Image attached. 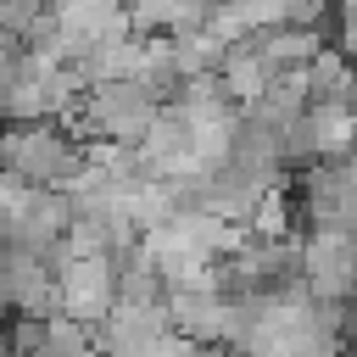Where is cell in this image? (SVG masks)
I'll list each match as a JSON object with an SVG mask.
<instances>
[{
	"label": "cell",
	"mask_w": 357,
	"mask_h": 357,
	"mask_svg": "<svg viewBox=\"0 0 357 357\" xmlns=\"http://www.w3.org/2000/svg\"><path fill=\"white\" fill-rule=\"evenodd\" d=\"M240 22H245V33H257V28H273V22H284V6L279 0H223Z\"/></svg>",
	"instance_id": "obj_15"
},
{
	"label": "cell",
	"mask_w": 357,
	"mask_h": 357,
	"mask_svg": "<svg viewBox=\"0 0 357 357\" xmlns=\"http://www.w3.org/2000/svg\"><path fill=\"white\" fill-rule=\"evenodd\" d=\"M162 100L139 84V78H112V84H89V95L78 100V112L67 117V128L89 134V139H117V145H139L156 123Z\"/></svg>",
	"instance_id": "obj_2"
},
{
	"label": "cell",
	"mask_w": 357,
	"mask_h": 357,
	"mask_svg": "<svg viewBox=\"0 0 357 357\" xmlns=\"http://www.w3.org/2000/svg\"><path fill=\"white\" fill-rule=\"evenodd\" d=\"M340 39H346V56H357V11H346V28H340Z\"/></svg>",
	"instance_id": "obj_16"
},
{
	"label": "cell",
	"mask_w": 357,
	"mask_h": 357,
	"mask_svg": "<svg viewBox=\"0 0 357 357\" xmlns=\"http://www.w3.org/2000/svg\"><path fill=\"white\" fill-rule=\"evenodd\" d=\"M301 279L324 301H346L357 290V229H312L301 245Z\"/></svg>",
	"instance_id": "obj_5"
},
{
	"label": "cell",
	"mask_w": 357,
	"mask_h": 357,
	"mask_svg": "<svg viewBox=\"0 0 357 357\" xmlns=\"http://www.w3.org/2000/svg\"><path fill=\"white\" fill-rule=\"evenodd\" d=\"M6 251H11V245H6V240H0V268H6Z\"/></svg>",
	"instance_id": "obj_17"
},
{
	"label": "cell",
	"mask_w": 357,
	"mask_h": 357,
	"mask_svg": "<svg viewBox=\"0 0 357 357\" xmlns=\"http://www.w3.org/2000/svg\"><path fill=\"white\" fill-rule=\"evenodd\" d=\"M73 223V195L67 190H45V184H28L17 212L0 223V240L6 245H22V251H50Z\"/></svg>",
	"instance_id": "obj_6"
},
{
	"label": "cell",
	"mask_w": 357,
	"mask_h": 357,
	"mask_svg": "<svg viewBox=\"0 0 357 357\" xmlns=\"http://www.w3.org/2000/svg\"><path fill=\"white\" fill-rule=\"evenodd\" d=\"M0 167L17 173L22 184H45V190H67L84 167V151L73 145V134L56 117H33V123H6L0 134Z\"/></svg>",
	"instance_id": "obj_1"
},
{
	"label": "cell",
	"mask_w": 357,
	"mask_h": 357,
	"mask_svg": "<svg viewBox=\"0 0 357 357\" xmlns=\"http://www.w3.org/2000/svg\"><path fill=\"white\" fill-rule=\"evenodd\" d=\"M117 307V257L95 251V257H67L56 268V312L78 318V324H100Z\"/></svg>",
	"instance_id": "obj_4"
},
{
	"label": "cell",
	"mask_w": 357,
	"mask_h": 357,
	"mask_svg": "<svg viewBox=\"0 0 357 357\" xmlns=\"http://www.w3.org/2000/svg\"><path fill=\"white\" fill-rule=\"evenodd\" d=\"M0 301L17 307V312L50 318V307H56V268H50V257L11 245L6 251V268H0Z\"/></svg>",
	"instance_id": "obj_7"
},
{
	"label": "cell",
	"mask_w": 357,
	"mask_h": 357,
	"mask_svg": "<svg viewBox=\"0 0 357 357\" xmlns=\"http://www.w3.org/2000/svg\"><path fill=\"white\" fill-rule=\"evenodd\" d=\"M33 357H95L89 324H78V318H67V312H50V318H45V346H39Z\"/></svg>",
	"instance_id": "obj_13"
},
{
	"label": "cell",
	"mask_w": 357,
	"mask_h": 357,
	"mask_svg": "<svg viewBox=\"0 0 357 357\" xmlns=\"http://www.w3.org/2000/svg\"><path fill=\"white\" fill-rule=\"evenodd\" d=\"M139 61H145V33H117V39H100L78 56V73L89 84H112V78H139Z\"/></svg>",
	"instance_id": "obj_9"
},
{
	"label": "cell",
	"mask_w": 357,
	"mask_h": 357,
	"mask_svg": "<svg viewBox=\"0 0 357 357\" xmlns=\"http://www.w3.org/2000/svg\"><path fill=\"white\" fill-rule=\"evenodd\" d=\"M245 229H251V234H284V229H290V201H284L279 184H268V195L257 201V212L245 218Z\"/></svg>",
	"instance_id": "obj_14"
},
{
	"label": "cell",
	"mask_w": 357,
	"mask_h": 357,
	"mask_svg": "<svg viewBox=\"0 0 357 357\" xmlns=\"http://www.w3.org/2000/svg\"><path fill=\"white\" fill-rule=\"evenodd\" d=\"M167 318L173 329L195 335L201 346H234L240 335V296H229L223 284H167Z\"/></svg>",
	"instance_id": "obj_3"
},
{
	"label": "cell",
	"mask_w": 357,
	"mask_h": 357,
	"mask_svg": "<svg viewBox=\"0 0 357 357\" xmlns=\"http://www.w3.org/2000/svg\"><path fill=\"white\" fill-rule=\"evenodd\" d=\"M307 134H312V162H346V156H357V106H346V100H312L307 106Z\"/></svg>",
	"instance_id": "obj_8"
},
{
	"label": "cell",
	"mask_w": 357,
	"mask_h": 357,
	"mask_svg": "<svg viewBox=\"0 0 357 357\" xmlns=\"http://www.w3.org/2000/svg\"><path fill=\"white\" fill-rule=\"evenodd\" d=\"M218 78H223V89H229L240 106H251V100H262V89L279 78V67H273V61H262V50H257V45H251V33H245V39H234V45H229V56H223Z\"/></svg>",
	"instance_id": "obj_10"
},
{
	"label": "cell",
	"mask_w": 357,
	"mask_h": 357,
	"mask_svg": "<svg viewBox=\"0 0 357 357\" xmlns=\"http://www.w3.org/2000/svg\"><path fill=\"white\" fill-rule=\"evenodd\" d=\"M301 78H307V106L312 100H346V106H357V67L346 61V50H318L301 67Z\"/></svg>",
	"instance_id": "obj_11"
},
{
	"label": "cell",
	"mask_w": 357,
	"mask_h": 357,
	"mask_svg": "<svg viewBox=\"0 0 357 357\" xmlns=\"http://www.w3.org/2000/svg\"><path fill=\"white\" fill-rule=\"evenodd\" d=\"M251 45L262 50V61H273L279 73L284 67H307L324 45H318V28H296V22H273V28H257Z\"/></svg>",
	"instance_id": "obj_12"
},
{
	"label": "cell",
	"mask_w": 357,
	"mask_h": 357,
	"mask_svg": "<svg viewBox=\"0 0 357 357\" xmlns=\"http://www.w3.org/2000/svg\"><path fill=\"white\" fill-rule=\"evenodd\" d=\"M0 307H6V301H0Z\"/></svg>",
	"instance_id": "obj_18"
}]
</instances>
